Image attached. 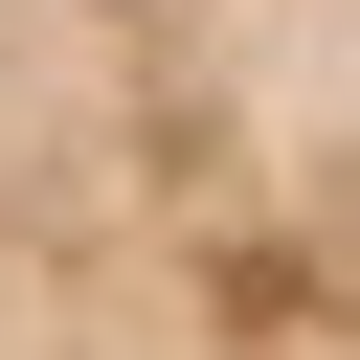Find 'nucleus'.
I'll use <instances>...</instances> for the list:
<instances>
[{
    "label": "nucleus",
    "mask_w": 360,
    "mask_h": 360,
    "mask_svg": "<svg viewBox=\"0 0 360 360\" xmlns=\"http://www.w3.org/2000/svg\"><path fill=\"white\" fill-rule=\"evenodd\" d=\"M0 360H360V0H0Z\"/></svg>",
    "instance_id": "f257e3e1"
}]
</instances>
